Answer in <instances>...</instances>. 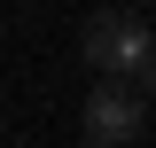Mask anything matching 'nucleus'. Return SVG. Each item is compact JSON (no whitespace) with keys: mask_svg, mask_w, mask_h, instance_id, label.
Here are the masks:
<instances>
[{"mask_svg":"<svg viewBox=\"0 0 156 148\" xmlns=\"http://www.w3.org/2000/svg\"><path fill=\"white\" fill-rule=\"evenodd\" d=\"M78 132H86V148H125V140H140V101H133V86H109V78H101V86L86 93Z\"/></svg>","mask_w":156,"mask_h":148,"instance_id":"f03ea898","label":"nucleus"},{"mask_svg":"<svg viewBox=\"0 0 156 148\" xmlns=\"http://www.w3.org/2000/svg\"><path fill=\"white\" fill-rule=\"evenodd\" d=\"M133 78H140V93H133V101H156V47H148V62H140Z\"/></svg>","mask_w":156,"mask_h":148,"instance_id":"7ed1b4c3","label":"nucleus"},{"mask_svg":"<svg viewBox=\"0 0 156 148\" xmlns=\"http://www.w3.org/2000/svg\"><path fill=\"white\" fill-rule=\"evenodd\" d=\"M148 47H156V31H148V16H133V8H101V16H86V31H78V55L94 62V70H109V86L125 70H140Z\"/></svg>","mask_w":156,"mask_h":148,"instance_id":"f257e3e1","label":"nucleus"}]
</instances>
